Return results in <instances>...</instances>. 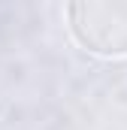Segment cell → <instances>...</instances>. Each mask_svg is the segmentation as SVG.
Masks as SVG:
<instances>
[{
    "label": "cell",
    "mask_w": 127,
    "mask_h": 130,
    "mask_svg": "<svg viewBox=\"0 0 127 130\" xmlns=\"http://www.w3.org/2000/svg\"><path fill=\"white\" fill-rule=\"evenodd\" d=\"M64 15L82 52L106 61L127 58V0H79L67 3Z\"/></svg>",
    "instance_id": "cell-1"
}]
</instances>
